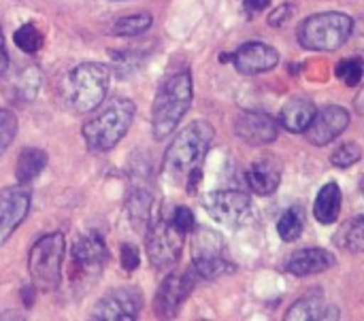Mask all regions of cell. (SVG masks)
Returning a JSON list of instances; mask_svg holds the SVG:
<instances>
[{"label":"cell","mask_w":364,"mask_h":321,"mask_svg":"<svg viewBox=\"0 0 364 321\" xmlns=\"http://www.w3.org/2000/svg\"><path fill=\"white\" fill-rule=\"evenodd\" d=\"M192 96L194 87L188 68L177 70L162 81L151 109V130L156 141L166 138L179 126V121L192 107Z\"/></svg>","instance_id":"cell-1"},{"label":"cell","mask_w":364,"mask_h":321,"mask_svg":"<svg viewBox=\"0 0 364 321\" xmlns=\"http://www.w3.org/2000/svg\"><path fill=\"white\" fill-rule=\"evenodd\" d=\"M213 126L205 119H196L186 126L164 153V177L171 181H181L196 170L213 143Z\"/></svg>","instance_id":"cell-2"},{"label":"cell","mask_w":364,"mask_h":321,"mask_svg":"<svg viewBox=\"0 0 364 321\" xmlns=\"http://www.w3.org/2000/svg\"><path fill=\"white\" fill-rule=\"evenodd\" d=\"M136 107L128 98H113L98 115L83 124V138L92 151H111L130 130Z\"/></svg>","instance_id":"cell-3"},{"label":"cell","mask_w":364,"mask_h":321,"mask_svg":"<svg viewBox=\"0 0 364 321\" xmlns=\"http://www.w3.org/2000/svg\"><path fill=\"white\" fill-rule=\"evenodd\" d=\"M109 83V66L102 62H81L66 77L64 98L75 113H92L105 102Z\"/></svg>","instance_id":"cell-4"},{"label":"cell","mask_w":364,"mask_h":321,"mask_svg":"<svg viewBox=\"0 0 364 321\" xmlns=\"http://www.w3.org/2000/svg\"><path fill=\"white\" fill-rule=\"evenodd\" d=\"M352 32L354 19L348 13L324 11L307 17L296 30V38L311 51H337L350 40Z\"/></svg>","instance_id":"cell-5"},{"label":"cell","mask_w":364,"mask_h":321,"mask_svg":"<svg viewBox=\"0 0 364 321\" xmlns=\"http://www.w3.org/2000/svg\"><path fill=\"white\" fill-rule=\"evenodd\" d=\"M64 234L62 232H51L41 236L28 256V271L34 290L41 292H53L60 285V271L64 262Z\"/></svg>","instance_id":"cell-6"},{"label":"cell","mask_w":364,"mask_h":321,"mask_svg":"<svg viewBox=\"0 0 364 321\" xmlns=\"http://www.w3.org/2000/svg\"><path fill=\"white\" fill-rule=\"evenodd\" d=\"M183 232L173 226V222L158 217L151 224H147L145 232V249L147 258L154 268L164 271L179 262L181 247H183Z\"/></svg>","instance_id":"cell-7"},{"label":"cell","mask_w":364,"mask_h":321,"mask_svg":"<svg viewBox=\"0 0 364 321\" xmlns=\"http://www.w3.org/2000/svg\"><path fill=\"white\" fill-rule=\"evenodd\" d=\"M143 307V294L136 288H117L96 303L90 317L96 321H134Z\"/></svg>","instance_id":"cell-8"},{"label":"cell","mask_w":364,"mask_h":321,"mask_svg":"<svg viewBox=\"0 0 364 321\" xmlns=\"http://www.w3.org/2000/svg\"><path fill=\"white\" fill-rule=\"evenodd\" d=\"M194 281L196 275L192 273V268L183 273H173L162 281V285L156 292V313L160 320H173L179 313L181 305L196 285Z\"/></svg>","instance_id":"cell-9"},{"label":"cell","mask_w":364,"mask_h":321,"mask_svg":"<svg viewBox=\"0 0 364 321\" xmlns=\"http://www.w3.org/2000/svg\"><path fill=\"white\" fill-rule=\"evenodd\" d=\"M250 207H252L250 196L239 190H218L207 194L205 198V209L209 211V215L226 226H237L245 222Z\"/></svg>","instance_id":"cell-10"},{"label":"cell","mask_w":364,"mask_h":321,"mask_svg":"<svg viewBox=\"0 0 364 321\" xmlns=\"http://www.w3.org/2000/svg\"><path fill=\"white\" fill-rule=\"evenodd\" d=\"M230 62L241 75L254 77L273 70L279 64V51L262 40H247L235 53H230Z\"/></svg>","instance_id":"cell-11"},{"label":"cell","mask_w":364,"mask_h":321,"mask_svg":"<svg viewBox=\"0 0 364 321\" xmlns=\"http://www.w3.org/2000/svg\"><path fill=\"white\" fill-rule=\"evenodd\" d=\"M235 132L243 143L252 147H264L279 136V124L264 111H243L235 121Z\"/></svg>","instance_id":"cell-12"},{"label":"cell","mask_w":364,"mask_h":321,"mask_svg":"<svg viewBox=\"0 0 364 321\" xmlns=\"http://www.w3.org/2000/svg\"><path fill=\"white\" fill-rule=\"evenodd\" d=\"M30 211V192L19 183L0 190V247L19 228Z\"/></svg>","instance_id":"cell-13"},{"label":"cell","mask_w":364,"mask_h":321,"mask_svg":"<svg viewBox=\"0 0 364 321\" xmlns=\"http://www.w3.org/2000/svg\"><path fill=\"white\" fill-rule=\"evenodd\" d=\"M348 126H350V113L343 107L333 104L316 113V117L311 119L305 132L309 143H314L316 147H326L337 136H341L348 130Z\"/></svg>","instance_id":"cell-14"},{"label":"cell","mask_w":364,"mask_h":321,"mask_svg":"<svg viewBox=\"0 0 364 321\" xmlns=\"http://www.w3.org/2000/svg\"><path fill=\"white\" fill-rule=\"evenodd\" d=\"M109 260V249L98 232L79 236L73 245V266L81 273H98Z\"/></svg>","instance_id":"cell-15"},{"label":"cell","mask_w":364,"mask_h":321,"mask_svg":"<svg viewBox=\"0 0 364 321\" xmlns=\"http://www.w3.org/2000/svg\"><path fill=\"white\" fill-rule=\"evenodd\" d=\"M337 264L335 256L322 247H305L294 251L288 262H286V271L294 277H311L318 273H324L328 268H333Z\"/></svg>","instance_id":"cell-16"},{"label":"cell","mask_w":364,"mask_h":321,"mask_svg":"<svg viewBox=\"0 0 364 321\" xmlns=\"http://www.w3.org/2000/svg\"><path fill=\"white\" fill-rule=\"evenodd\" d=\"M245 179L254 194L271 196L282 183V162L273 156H264L252 162V166L245 173Z\"/></svg>","instance_id":"cell-17"},{"label":"cell","mask_w":364,"mask_h":321,"mask_svg":"<svg viewBox=\"0 0 364 321\" xmlns=\"http://www.w3.org/2000/svg\"><path fill=\"white\" fill-rule=\"evenodd\" d=\"M316 113H318V109H316V104H314L311 98H307V96H294V98H290L282 107L277 124L284 130L292 132V134H301V132H305L309 128V124L316 117Z\"/></svg>","instance_id":"cell-18"},{"label":"cell","mask_w":364,"mask_h":321,"mask_svg":"<svg viewBox=\"0 0 364 321\" xmlns=\"http://www.w3.org/2000/svg\"><path fill=\"white\" fill-rule=\"evenodd\" d=\"M286 321H309V320H339V309L324 303L322 296H307L292 305L286 313Z\"/></svg>","instance_id":"cell-19"},{"label":"cell","mask_w":364,"mask_h":321,"mask_svg":"<svg viewBox=\"0 0 364 321\" xmlns=\"http://www.w3.org/2000/svg\"><path fill=\"white\" fill-rule=\"evenodd\" d=\"M341 202H343V194L335 181L322 185V190L318 192L316 205H314V217L324 226L335 224L341 213Z\"/></svg>","instance_id":"cell-20"},{"label":"cell","mask_w":364,"mask_h":321,"mask_svg":"<svg viewBox=\"0 0 364 321\" xmlns=\"http://www.w3.org/2000/svg\"><path fill=\"white\" fill-rule=\"evenodd\" d=\"M45 166H47V153L38 147H26L17 158L15 177L21 185L30 183L45 170Z\"/></svg>","instance_id":"cell-21"},{"label":"cell","mask_w":364,"mask_h":321,"mask_svg":"<svg viewBox=\"0 0 364 321\" xmlns=\"http://www.w3.org/2000/svg\"><path fill=\"white\" fill-rule=\"evenodd\" d=\"M235 266L230 262H226L224 258H220L218 254H196L194 262H192V273L196 275V279H220L228 273H232Z\"/></svg>","instance_id":"cell-22"},{"label":"cell","mask_w":364,"mask_h":321,"mask_svg":"<svg viewBox=\"0 0 364 321\" xmlns=\"http://www.w3.org/2000/svg\"><path fill=\"white\" fill-rule=\"evenodd\" d=\"M335 243L343 249V251H352V254H360L364 247V217L363 215H356L352 219H348L337 236H335Z\"/></svg>","instance_id":"cell-23"},{"label":"cell","mask_w":364,"mask_h":321,"mask_svg":"<svg viewBox=\"0 0 364 321\" xmlns=\"http://www.w3.org/2000/svg\"><path fill=\"white\" fill-rule=\"evenodd\" d=\"M151 15L149 13H134V15H126L119 17L113 26H111V34L113 36H139L143 32H147L151 28Z\"/></svg>","instance_id":"cell-24"},{"label":"cell","mask_w":364,"mask_h":321,"mask_svg":"<svg viewBox=\"0 0 364 321\" xmlns=\"http://www.w3.org/2000/svg\"><path fill=\"white\" fill-rule=\"evenodd\" d=\"M128 213L130 219L136 228H147L149 224V213H151V196L145 190H136L128 198Z\"/></svg>","instance_id":"cell-25"},{"label":"cell","mask_w":364,"mask_h":321,"mask_svg":"<svg viewBox=\"0 0 364 321\" xmlns=\"http://www.w3.org/2000/svg\"><path fill=\"white\" fill-rule=\"evenodd\" d=\"M13 43L26 53H36L43 47V34L38 32V28L34 23L28 21L13 32Z\"/></svg>","instance_id":"cell-26"},{"label":"cell","mask_w":364,"mask_h":321,"mask_svg":"<svg viewBox=\"0 0 364 321\" xmlns=\"http://www.w3.org/2000/svg\"><path fill=\"white\" fill-rule=\"evenodd\" d=\"M301 232H303V217H301V213L296 209H288L279 217V222H277L279 239L286 241V243H292V241H296L301 236Z\"/></svg>","instance_id":"cell-27"},{"label":"cell","mask_w":364,"mask_h":321,"mask_svg":"<svg viewBox=\"0 0 364 321\" xmlns=\"http://www.w3.org/2000/svg\"><path fill=\"white\" fill-rule=\"evenodd\" d=\"M360 158H363V149H360V145L354 143V141L339 145V147L331 153V162H333L337 168H350V166H354L356 162H360Z\"/></svg>","instance_id":"cell-28"},{"label":"cell","mask_w":364,"mask_h":321,"mask_svg":"<svg viewBox=\"0 0 364 321\" xmlns=\"http://www.w3.org/2000/svg\"><path fill=\"white\" fill-rule=\"evenodd\" d=\"M335 75L348 83L350 87H356L363 79V58H348V60H341L335 68Z\"/></svg>","instance_id":"cell-29"},{"label":"cell","mask_w":364,"mask_h":321,"mask_svg":"<svg viewBox=\"0 0 364 321\" xmlns=\"http://www.w3.org/2000/svg\"><path fill=\"white\" fill-rule=\"evenodd\" d=\"M17 134V117L9 109H0V156L13 143Z\"/></svg>","instance_id":"cell-30"},{"label":"cell","mask_w":364,"mask_h":321,"mask_svg":"<svg viewBox=\"0 0 364 321\" xmlns=\"http://www.w3.org/2000/svg\"><path fill=\"white\" fill-rule=\"evenodd\" d=\"M171 222H173V226H175L177 230H181L183 234H190V232H194V228H196L194 213H192L188 207H177Z\"/></svg>","instance_id":"cell-31"},{"label":"cell","mask_w":364,"mask_h":321,"mask_svg":"<svg viewBox=\"0 0 364 321\" xmlns=\"http://www.w3.org/2000/svg\"><path fill=\"white\" fill-rule=\"evenodd\" d=\"M294 11H296V4L294 2H284L275 11L269 13V19L267 21H269L271 28H282L284 23H288V19L294 15Z\"/></svg>","instance_id":"cell-32"},{"label":"cell","mask_w":364,"mask_h":321,"mask_svg":"<svg viewBox=\"0 0 364 321\" xmlns=\"http://www.w3.org/2000/svg\"><path fill=\"white\" fill-rule=\"evenodd\" d=\"M119 258H122V268L128 271V273L136 271L139 264H141V254H139V249H136L134 245H130V243L122 245V256H119Z\"/></svg>","instance_id":"cell-33"},{"label":"cell","mask_w":364,"mask_h":321,"mask_svg":"<svg viewBox=\"0 0 364 321\" xmlns=\"http://www.w3.org/2000/svg\"><path fill=\"white\" fill-rule=\"evenodd\" d=\"M271 0H243V11L247 15H258L260 11H264L269 6Z\"/></svg>","instance_id":"cell-34"},{"label":"cell","mask_w":364,"mask_h":321,"mask_svg":"<svg viewBox=\"0 0 364 321\" xmlns=\"http://www.w3.org/2000/svg\"><path fill=\"white\" fill-rule=\"evenodd\" d=\"M9 66V53H6V45H4V34H2V28H0V75L6 70Z\"/></svg>","instance_id":"cell-35"}]
</instances>
